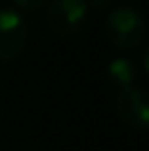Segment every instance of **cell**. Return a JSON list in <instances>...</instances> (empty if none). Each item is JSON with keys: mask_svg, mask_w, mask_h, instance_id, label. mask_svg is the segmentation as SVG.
<instances>
[{"mask_svg": "<svg viewBox=\"0 0 149 151\" xmlns=\"http://www.w3.org/2000/svg\"><path fill=\"white\" fill-rule=\"evenodd\" d=\"M115 109L126 126L143 130L149 126V92L136 84L124 86L117 94Z\"/></svg>", "mask_w": 149, "mask_h": 151, "instance_id": "3957f363", "label": "cell"}, {"mask_svg": "<svg viewBox=\"0 0 149 151\" xmlns=\"http://www.w3.org/2000/svg\"><path fill=\"white\" fill-rule=\"evenodd\" d=\"M105 35L119 50H134L145 38V21L138 10L119 6L105 19Z\"/></svg>", "mask_w": 149, "mask_h": 151, "instance_id": "6da1fadb", "label": "cell"}, {"mask_svg": "<svg viewBox=\"0 0 149 151\" xmlns=\"http://www.w3.org/2000/svg\"><path fill=\"white\" fill-rule=\"evenodd\" d=\"M86 17H88L86 0H52L46 12L50 31L59 37L78 33L84 27Z\"/></svg>", "mask_w": 149, "mask_h": 151, "instance_id": "7a4b0ae2", "label": "cell"}, {"mask_svg": "<svg viewBox=\"0 0 149 151\" xmlns=\"http://www.w3.org/2000/svg\"><path fill=\"white\" fill-rule=\"evenodd\" d=\"M107 77H109V81H111L113 84L124 88V86L134 84L138 73H136V65L130 61V59L117 58L107 65Z\"/></svg>", "mask_w": 149, "mask_h": 151, "instance_id": "5b68a950", "label": "cell"}, {"mask_svg": "<svg viewBox=\"0 0 149 151\" xmlns=\"http://www.w3.org/2000/svg\"><path fill=\"white\" fill-rule=\"evenodd\" d=\"M143 69H145V73H149V46L143 52Z\"/></svg>", "mask_w": 149, "mask_h": 151, "instance_id": "ba28073f", "label": "cell"}, {"mask_svg": "<svg viewBox=\"0 0 149 151\" xmlns=\"http://www.w3.org/2000/svg\"><path fill=\"white\" fill-rule=\"evenodd\" d=\"M50 0H14V4L23 12H34V10H40L42 6H46Z\"/></svg>", "mask_w": 149, "mask_h": 151, "instance_id": "8992f818", "label": "cell"}, {"mask_svg": "<svg viewBox=\"0 0 149 151\" xmlns=\"http://www.w3.org/2000/svg\"><path fill=\"white\" fill-rule=\"evenodd\" d=\"M86 4H88V8H92V10L103 12L111 6V0H86Z\"/></svg>", "mask_w": 149, "mask_h": 151, "instance_id": "52a82bcc", "label": "cell"}, {"mask_svg": "<svg viewBox=\"0 0 149 151\" xmlns=\"http://www.w3.org/2000/svg\"><path fill=\"white\" fill-rule=\"evenodd\" d=\"M27 23L15 10H0V61H11L25 48Z\"/></svg>", "mask_w": 149, "mask_h": 151, "instance_id": "277c9868", "label": "cell"}]
</instances>
